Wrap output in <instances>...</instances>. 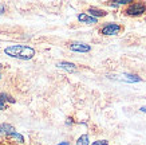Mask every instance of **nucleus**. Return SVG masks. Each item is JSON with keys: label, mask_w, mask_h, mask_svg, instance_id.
<instances>
[{"label": "nucleus", "mask_w": 146, "mask_h": 145, "mask_svg": "<svg viewBox=\"0 0 146 145\" xmlns=\"http://www.w3.org/2000/svg\"><path fill=\"white\" fill-rule=\"evenodd\" d=\"M5 54H8L9 57L20 58V59H30L35 55V51L31 47L27 46H11L5 48Z\"/></svg>", "instance_id": "1"}, {"label": "nucleus", "mask_w": 146, "mask_h": 145, "mask_svg": "<svg viewBox=\"0 0 146 145\" xmlns=\"http://www.w3.org/2000/svg\"><path fill=\"white\" fill-rule=\"evenodd\" d=\"M145 4H142V3H134V4H131L130 7L127 8V13H130V15H139V13L145 12Z\"/></svg>", "instance_id": "2"}, {"label": "nucleus", "mask_w": 146, "mask_h": 145, "mask_svg": "<svg viewBox=\"0 0 146 145\" xmlns=\"http://www.w3.org/2000/svg\"><path fill=\"white\" fill-rule=\"evenodd\" d=\"M119 30H121L119 26H117V24H109V26L102 28V34H105V35H114V34H118Z\"/></svg>", "instance_id": "3"}, {"label": "nucleus", "mask_w": 146, "mask_h": 145, "mask_svg": "<svg viewBox=\"0 0 146 145\" xmlns=\"http://www.w3.org/2000/svg\"><path fill=\"white\" fill-rule=\"evenodd\" d=\"M71 50H74V51H80V53H87V51H90V47L86 46V44L75 43V44H71Z\"/></svg>", "instance_id": "4"}, {"label": "nucleus", "mask_w": 146, "mask_h": 145, "mask_svg": "<svg viewBox=\"0 0 146 145\" xmlns=\"http://www.w3.org/2000/svg\"><path fill=\"white\" fill-rule=\"evenodd\" d=\"M78 19H79L80 22H83V23H89V24L97 23V19L93 18V16H87L86 13H80L79 16H78Z\"/></svg>", "instance_id": "5"}, {"label": "nucleus", "mask_w": 146, "mask_h": 145, "mask_svg": "<svg viewBox=\"0 0 146 145\" xmlns=\"http://www.w3.org/2000/svg\"><path fill=\"white\" fill-rule=\"evenodd\" d=\"M59 67H62V69H66L68 71H75V66L72 65V63H67V62H62V63H59L58 65Z\"/></svg>", "instance_id": "6"}, {"label": "nucleus", "mask_w": 146, "mask_h": 145, "mask_svg": "<svg viewBox=\"0 0 146 145\" xmlns=\"http://www.w3.org/2000/svg\"><path fill=\"white\" fill-rule=\"evenodd\" d=\"M0 130L5 133H13V128L9 125H0Z\"/></svg>", "instance_id": "7"}, {"label": "nucleus", "mask_w": 146, "mask_h": 145, "mask_svg": "<svg viewBox=\"0 0 146 145\" xmlns=\"http://www.w3.org/2000/svg\"><path fill=\"white\" fill-rule=\"evenodd\" d=\"M90 13H91V15H95V16H105V15H106V12L99 11V9H94V8L90 9Z\"/></svg>", "instance_id": "8"}, {"label": "nucleus", "mask_w": 146, "mask_h": 145, "mask_svg": "<svg viewBox=\"0 0 146 145\" xmlns=\"http://www.w3.org/2000/svg\"><path fill=\"white\" fill-rule=\"evenodd\" d=\"M87 144H89V137L86 136V134L82 136L79 140H78V145H87Z\"/></svg>", "instance_id": "9"}, {"label": "nucleus", "mask_w": 146, "mask_h": 145, "mask_svg": "<svg viewBox=\"0 0 146 145\" xmlns=\"http://www.w3.org/2000/svg\"><path fill=\"white\" fill-rule=\"evenodd\" d=\"M93 145H107V142L106 141H97V142L93 144Z\"/></svg>", "instance_id": "10"}, {"label": "nucleus", "mask_w": 146, "mask_h": 145, "mask_svg": "<svg viewBox=\"0 0 146 145\" xmlns=\"http://www.w3.org/2000/svg\"><path fill=\"white\" fill-rule=\"evenodd\" d=\"M3 9H4V7H3V5H0V13L3 12Z\"/></svg>", "instance_id": "11"}, {"label": "nucleus", "mask_w": 146, "mask_h": 145, "mask_svg": "<svg viewBox=\"0 0 146 145\" xmlns=\"http://www.w3.org/2000/svg\"><path fill=\"white\" fill-rule=\"evenodd\" d=\"M59 145H68L67 142H62V144H59Z\"/></svg>", "instance_id": "12"}]
</instances>
